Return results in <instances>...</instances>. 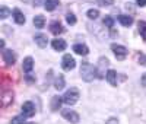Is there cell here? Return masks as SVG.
Returning a JSON list of instances; mask_svg holds the SVG:
<instances>
[{
	"label": "cell",
	"instance_id": "cell-1",
	"mask_svg": "<svg viewBox=\"0 0 146 124\" xmlns=\"http://www.w3.org/2000/svg\"><path fill=\"white\" fill-rule=\"evenodd\" d=\"M80 76L85 82H92L96 76V67H94L89 61H83L80 66Z\"/></svg>",
	"mask_w": 146,
	"mask_h": 124
},
{
	"label": "cell",
	"instance_id": "cell-2",
	"mask_svg": "<svg viewBox=\"0 0 146 124\" xmlns=\"http://www.w3.org/2000/svg\"><path fill=\"white\" fill-rule=\"evenodd\" d=\"M78 99H79V91L76 88H70L69 91H66V93L63 96V102L67 105H73L78 102Z\"/></svg>",
	"mask_w": 146,
	"mask_h": 124
},
{
	"label": "cell",
	"instance_id": "cell-3",
	"mask_svg": "<svg viewBox=\"0 0 146 124\" xmlns=\"http://www.w3.org/2000/svg\"><path fill=\"white\" fill-rule=\"evenodd\" d=\"M13 102V91H3L0 93V107H9Z\"/></svg>",
	"mask_w": 146,
	"mask_h": 124
},
{
	"label": "cell",
	"instance_id": "cell-4",
	"mask_svg": "<svg viewBox=\"0 0 146 124\" xmlns=\"http://www.w3.org/2000/svg\"><path fill=\"white\" fill-rule=\"evenodd\" d=\"M111 50H113V53L115 54V57L118 60H124L126 56H127V53H129L127 48L123 47V45H120V44H113L111 45Z\"/></svg>",
	"mask_w": 146,
	"mask_h": 124
},
{
	"label": "cell",
	"instance_id": "cell-5",
	"mask_svg": "<svg viewBox=\"0 0 146 124\" xmlns=\"http://www.w3.org/2000/svg\"><path fill=\"white\" fill-rule=\"evenodd\" d=\"M75 66H76V61H75V58H73L70 54H66L64 57H63V60H62V67L64 69V70H73L75 69Z\"/></svg>",
	"mask_w": 146,
	"mask_h": 124
},
{
	"label": "cell",
	"instance_id": "cell-6",
	"mask_svg": "<svg viewBox=\"0 0 146 124\" xmlns=\"http://www.w3.org/2000/svg\"><path fill=\"white\" fill-rule=\"evenodd\" d=\"M3 60L7 66H13L16 63V54L12 50H5L3 51Z\"/></svg>",
	"mask_w": 146,
	"mask_h": 124
},
{
	"label": "cell",
	"instance_id": "cell-7",
	"mask_svg": "<svg viewBox=\"0 0 146 124\" xmlns=\"http://www.w3.org/2000/svg\"><path fill=\"white\" fill-rule=\"evenodd\" d=\"M22 115H25V117H34L35 115V107L32 102H23L22 105Z\"/></svg>",
	"mask_w": 146,
	"mask_h": 124
},
{
	"label": "cell",
	"instance_id": "cell-8",
	"mask_svg": "<svg viewBox=\"0 0 146 124\" xmlns=\"http://www.w3.org/2000/svg\"><path fill=\"white\" fill-rule=\"evenodd\" d=\"M62 115H63L67 121H70V123H73V124L79 123V115L75 113V111H72V109H63V111H62Z\"/></svg>",
	"mask_w": 146,
	"mask_h": 124
},
{
	"label": "cell",
	"instance_id": "cell-9",
	"mask_svg": "<svg viewBox=\"0 0 146 124\" xmlns=\"http://www.w3.org/2000/svg\"><path fill=\"white\" fill-rule=\"evenodd\" d=\"M98 69H96V74H98V78H104V74H105V67L108 66V58H105V57H101L100 58V61H98Z\"/></svg>",
	"mask_w": 146,
	"mask_h": 124
},
{
	"label": "cell",
	"instance_id": "cell-10",
	"mask_svg": "<svg viewBox=\"0 0 146 124\" xmlns=\"http://www.w3.org/2000/svg\"><path fill=\"white\" fill-rule=\"evenodd\" d=\"M50 31H51V34L58 35V34H63V32H64V28H63V25L60 23L58 21H54V22H51V25H50Z\"/></svg>",
	"mask_w": 146,
	"mask_h": 124
},
{
	"label": "cell",
	"instance_id": "cell-11",
	"mask_svg": "<svg viewBox=\"0 0 146 124\" xmlns=\"http://www.w3.org/2000/svg\"><path fill=\"white\" fill-rule=\"evenodd\" d=\"M34 40H35L36 45H38L40 48H45L47 44H48V38H47V35H44V34H36Z\"/></svg>",
	"mask_w": 146,
	"mask_h": 124
},
{
	"label": "cell",
	"instance_id": "cell-12",
	"mask_svg": "<svg viewBox=\"0 0 146 124\" xmlns=\"http://www.w3.org/2000/svg\"><path fill=\"white\" fill-rule=\"evenodd\" d=\"M73 51L79 56H86L89 53V48L85 45V44H75L73 45Z\"/></svg>",
	"mask_w": 146,
	"mask_h": 124
},
{
	"label": "cell",
	"instance_id": "cell-13",
	"mask_svg": "<svg viewBox=\"0 0 146 124\" xmlns=\"http://www.w3.org/2000/svg\"><path fill=\"white\" fill-rule=\"evenodd\" d=\"M105 76H107V80H108V83L111 85V86H115V85H117V72H115V70L110 69V70L105 73Z\"/></svg>",
	"mask_w": 146,
	"mask_h": 124
},
{
	"label": "cell",
	"instance_id": "cell-14",
	"mask_svg": "<svg viewBox=\"0 0 146 124\" xmlns=\"http://www.w3.org/2000/svg\"><path fill=\"white\" fill-rule=\"evenodd\" d=\"M51 45H53V48L56 50V51H64L66 47H67L64 40H53Z\"/></svg>",
	"mask_w": 146,
	"mask_h": 124
},
{
	"label": "cell",
	"instance_id": "cell-15",
	"mask_svg": "<svg viewBox=\"0 0 146 124\" xmlns=\"http://www.w3.org/2000/svg\"><path fill=\"white\" fill-rule=\"evenodd\" d=\"M12 15H13V19L18 25H23L25 23V16H23V13L19 10V9H15L13 12H12Z\"/></svg>",
	"mask_w": 146,
	"mask_h": 124
},
{
	"label": "cell",
	"instance_id": "cell-16",
	"mask_svg": "<svg viewBox=\"0 0 146 124\" xmlns=\"http://www.w3.org/2000/svg\"><path fill=\"white\" fill-rule=\"evenodd\" d=\"M22 69H23V72H27V73H29L34 69V60H32V57H27L25 60H23Z\"/></svg>",
	"mask_w": 146,
	"mask_h": 124
},
{
	"label": "cell",
	"instance_id": "cell-17",
	"mask_svg": "<svg viewBox=\"0 0 146 124\" xmlns=\"http://www.w3.org/2000/svg\"><path fill=\"white\" fill-rule=\"evenodd\" d=\"M62 102H63V98L62 96H53L51 98V111H57L60 109V107H62Z\"/></svg>",
	"mask_w": 146,
	"mask_h": 124
},
{
	"label": "cell",
	"instance_id": "cell-18",
	"mask_svg": "<svg viewBox=\"0 0 146 124\" xmlns=\"http://www.w3.org/2000/svg\"><path fill=\"white\" fill-rule=\"evenodd\" d=\"M58 5H60L58 0H44V7H45V10H48V12H53Z\"/></svg>",
	"mask_w": 146,
	"mask_h": 124
},
{
	"label": "cell",
	"instance_id": "cell-19",
	"mask_svg": "<svg viewBox=\"0 0 146 124\" xmlns=\"http://www.w3.org/2000/svg\"><path fill=\"white\" fill-rule=\"evenodd\" d=\"M118 22L123 25V27H130V25L133 23V18L127 16V15H120L118 16Z\"/></svg>",
	"mask_w": 146,
	"mask_h": 124
},
{
	"label": "cell",
	"instance_id": "cell-20",
	"mask_svg": "<svg viewBox=\"0 0 146 124\" xmlns=\"http://www.w3.org/2000/svg\"><path fill=\"white\" fill-rule=\"evenodd\" d=\"M44 25H45V18L42 16V15H36L35 18H34V27L35 28H44Z\"/></svg>",
	"mask_w": 146,
	"mask_h": 124
},
{
	"label": "cell",
	"instance_id": "cell-21",
	"mask_svg": "<svg viewBox=\"0 0 146 124\" xmlns=\"http://www.w3.org/2000/svg\"><path fill=\"white\" fill-rule=\"evenodd\" d=\"M54 88H56L57 91H60V89H63V88H64V78L62 76V74H58V78H56Z\"/></svg>",
	"mask_w": 146,
	"mask_h": 124
},
{
	"label": "cell",
	"instance_id": "cell-22",
	"mask_svg": "<svg viewBox=\"0 0 146 124\" xmlns=\"http://www.w3.org/2000/svg\"><path fill=\"white\" fill-rule=\"evenodd\" d=\"M137 27H139V32H140V35H142V38L146 40V22H145V21H139Z\"/></svg>",
	"mask_w": 146,
	"mask_h": 124
},
{
	"label": "cell",
	"instance_id": "cell-23",
	"mask_svg": "<svg viewBox=\"0 0 146 124\" xmlns=\"http://www.w3.org/2000/svg\"><path fill=\"white\" fill-rule=\"evenodd\" d=\"M10 16V9L6 7V6H2L0 7V19H6Z\"/></svg>",
	"mask_w": 146,
	"mask_h": 124
},
{
	"label": "cell",
	"instance_id": "cell-24",
	"mask_svg": "<svg viewBox=\"0 0 146 124\" xmlns=\"http://www.w3.org/2000/svg\"><path fill=\"white\" fill-rule=\"evenodd\" d=\"M10 124H27V120H25V115H16L12 118Z\"/></svg>",
	"mask_w": 146,
	"mask_h": 124
},
{
	"label": "cell",
	"instance_id": "cell-25",
	"mask_svg": "<svg viewBox=\"0 0 146 124\" xmlns=\"http://www.w3.org/2000/svg\"><path fill=\"white\" fill-rule=\"evenodd\" d=\"M86 16L89 18V19H96L100 16V10L98 9H89L88 12H86Z\"/></svg>",
	"mask_w": 146,
	"mask_h": 124
},
{
	"label": "cell",
	"instance_id": "cell-26",
	"mask_svg": "<svg viewBox=\"0 0 146 124\" xmlns=\"http://www.w3.org/2000/svg\"><path fill=\"white\" fill-rule=\"evenodd\" d=\"M104 25H105L107 28H113L114 27V19L111 16H105L104 18Z\"/></svg>",
	"mask_w": 146,
	"mask_h": 124
},
{
	"label": "cell",
	"instance_id": "cell-27",
	"mask_svg": "<svg viewBox=\"0 0 146 124\" xmlns=\"http://www.w3.org/2000/svg\"><path fill=\"white\" fill-rule=\"evenodd\" d=\"M66 21H67L69 25H75L76 23V16L73 15V13H67L66 15Z\"/></svg>",
	"mask_w": 146,
	"mask_h": 124
},
{
	"label": "cell",
	"instance_id": "cell-28",
	"mask_svg": "<svg viewBox=\"0 0 146 124\" xmlns=\"http://www.w3.org/2000/svg\"><path fill=\"white\" fill-rule=\"evenodd\" d=\"M98 2H100V5L101 6H111L113 3H114V0H98Z\"/></svg>",
	"mask_w": 146,
	"mask_h": 124
},
{
	"label": "cell",
	"instance_id": "cell-29",
	"mask_svg": "<svg viewBox=\"0 0 146 124\" xmlns=\"http://www.w3.org/2000/svg\"><path fill=\"white\" fill-rule=\"evenodd\" d=\"M139 63L143 64V66H146V56L145 54H140L139 56Z\"/></svg>",
	"mask_w": 146,
	"mask_h": 124
},
{
	"label": "cell",
	"instance_id": "cell-30",
	"mask_svg": "<svg viewBox=\"0 0 146 124\" xmlns=\"http://www.w3.org/2000/svg\"><path fill=\"white\" fill-rule=\"evenodd\" d=\"M105 124H118V120L113 117V118H110L108 121H105Z\"/></svg>",
	"mask_w": 146,
	"mask_h": 124
},
{
	"label": "cell",
	"instance_id": "cell-31",
	"mask_svg": "<svg viewBox=\"0 0 146 124\" xmlns=\"http://www.w3.org/2000/svg\"><path fill=\"white\" fill-rule=\"evenodd\" d=\"M32 2H34V6H40L44 0H32Z\"/></svg>",
	"mask_w": 146,
	"mask_h": 124
},
{
	"label": "cell",
	"instance_id": "cell-32",
	"mask_svg": "<svg viewBox=\"0 0 146 124\" xmlns=\"http://www.w3.org/2000/svg\"><path fill=\"white\" fill-rule=\"evenodd\" d=\"M140 82H142V85L143 86H146V73L143 74V76H142V79H140Z\"/></svg>",
	"mask_w": 146,
	"mask_h": 124
},
{
	"label": "cell",
	"instance_id": "cell-33",
	"mask_svg": "<svg viewBox=\"0 0 146 124\" xmlns=\"http://www.w3.org/2000/svg\"><path fill=\"white\" fill-rule=\"evenodd\" d=\"M137 5L139 6H146V0H137Z\"/></svg>",
	"mask_w": 146,
	"mask_h": 124
},
{
	"label": "cell",
	"instance_id": "cell-34",
	"mask_svg": "<svg viewBox=\"0 0 146 124\" xmlns=\"http://www.w3.org/2000/svg\"><path fill=\"white\" fill-rule=\"evenodd\" d=\"M3 48H5V41L0 40V50H3Z\"/></svg>",
	"mask_w": 146,
	"mask_h": 124
}]
</instances>
